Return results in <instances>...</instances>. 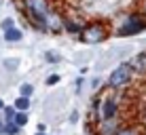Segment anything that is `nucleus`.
Wrapping results in <instances>:
<instances>
[{"mask_svg": "<svg viewBox=\"0 0 146 135\" xmlns=\"http://www.w3.org/2000/svg\"><path fill=\"white\" fill-rule=\"evenodd\" d=\"M142 30H146L144 15L131 13V15H127V19L123 21V26L117 30V36H135V34H140Z\"/></svg>", "mask_w": 146, "mask_h": 135, "instance_id": "7ed1b4c3", "label": "nucleus"}, {"mask_svg": "<svg viewBox=\"0 0 146 135\" xmlns=\"http://www.w3.org/2000/svg\"><path fill=\"white\" fill-rule=\"evenodd\" d=\"M131 76H133L131 63H121L119 68H114L112 72H110V76H108V87H110V89H123V87H127V84H129Z\"/></svg>", "mask_w": 146, "mask_h": 135, "instance_id": "f03ea898", "label": "nucleus"}, {"mask_svg": "<svg viewBox=\"0 0 146 135\" xmlns=\"http://www.w3.org/2000/svg\"><path fill=\"white\" fill-rule=\"evenodd\" d=\"M4 124H7V122H4V121H0V135H4Z\"/></svg>", "mask_w": 146, "mask_h": 135, "instance_id": "412c9836", "label": "nucleus"}, {"mask_svg": "<svg viewBox=\"0 0 146 135\" xmlns=\"http://www.w3.org/2000/svg\"><path fill=\"white\" fill-rule=\"evenodd\" d=\"M129 63H131L133 72H146V51L138 53V55H135V57H133Z\"/></svg>", "mask_w": 146, "mask_h": 135, "instance_id": "423d86ee", "label": "nucleus"}, {"mask_svg": "<svg viewBox=\"0 0 146 135\" xmlns=\"http://www.w3.org/2000/svg\"><path fill=\"white\" fill-rule=\"evenodd\" d=\"M80 84H83V80H80V78H78V80L74 82V91H76V93H80Z\"/></svg>", "mask_w": 146, "mask_h": 135, "instance_id": "6ab92c4d", "label": "nucleus"}, {"mask_svg": "<svg viewBox=\"0 0 146 135\" xmlns=\"http://www.w3.org/2000/svg\"><path fill=\"white\" fill-rule=\"evenodd\" d=\"M13 122H17L19 127H26L28 124V112H17V116H15Z\"/></svg>", "mask_w": 146, "mask_h": 135, "instance_id": "4468645a", "label": "nucleus"}, {"mask_svg": "<svg viewBox=\"0 0 146 135\" xmlns=\"http://www.w3.org/2000/svg\"><path fill=\"white\" fill-rule=\"evenodd\" d=\"M144 15H146V2H144Z\"/></svg>", "mask_w": 146, "mask_h": 135, "instance_id": "5701e85b", "label": "nucleus"}, {"mask_svg": "<svg viewBox=\"0 0 146 135\" xmlns=\"http://www.w3.org/2000/svg\"><path fill=\"white\" fill-rule=\"evenodd\" d=\"M44 57H47L49 61H59V57H57V55H55V53H47V55H44Z\"/></svg>", "mask_w": 146, "mask_h": 135, "instance_id": "a211bd4d", "label": "nucleus"}, {"mask_svg": "<svg viewBox=\"0 0 146 135\" xmlns=\"http://www.w3.org/2000/svg\"><path fill=\"white\" fill-rule=\"evenodd\" d=\"M4 40L7 42H19L23 38V34H21V30L19 28H11V30H7V32H4Z\"/></svg>", "mask_w": 146, "mask_h": 135, "instance_id": "0eeeda50", "label": "nucleus"}, {"mask_svg": "<svg viewBox=\"0 0 146 135\" xmlns=\"http://www.w3.org/2000/svg\"><path fill=\"white\" fill-rule=\"evenodd\" d=\"M117 135H138V131H135L133 127H123V129H121V131H119Z\"/></svg>", "mask_w": 146, "mask_h": 135, "instance_id": "dca6fc26", "label": "nucleus"}, {"mask_svg": "<svg viewBox=\"0 0 146 135\" xmlns=\"http://www.w3.org/2000/svg\"><path fill=\"white\" fill-rule=\"evenodd\" d=\"M114 121H117V118H114ZM114 121H102L98 135H117L121 129L117 127V122H114Z\"/></svg>", "mask_w": 146, "mask_h": 135, "instance_id": "39448f33", "label": "nucleus"}, {"mask_svg": "<svg viewBox=\"0 0 146 135\" xmlns=\"http://www.w3.org/2000/svg\"><path fill=\"white\" fill-rule=\"evenodd\" d=\"M32 93H34V87L30 82H23L19 87V95H23V97H32Z\"/></svg>", "mask_w": 146, "mask_h": 135, "instance_id": "f8f14e48", "label": "nucleus"}, {"mask_svg": "<svg viewBox=\"0 0 146 135\" xmlns=\"http://www.w3.org/2000/svg\"><path fill=\"white\" fill-rule=\"evenodd\" d=\"M59 82V74H51V76L47 78V84L49 87H53V84H57Z\"/></svg>", "mask_w": 146, "mask_h": 135, "instance_id": "f3484780", "label": "nucleus"}, {"mask_svg": "<svg viewBox=\"0 0 146 135\" xmlns=\"http://www.w3.org/2000/svg\"><path fill=\"white\" fill-rule=\"evenodd\" d=\"M100 87V78H93V82H91V89H98Z\"/></svg>", "mask_w": 146, "mask_h": 135, "instance_id": "aec40b11", "label": "nucleus"}, {"mask_svg": "<svg viewBox=\"0 0 146 135\" xmlns=\"http://www.w3.org/2000/svg\"><path fill=\"white\" fill-rule=\"evenodd\" d=\"M21 131V127H19L17 122H7L4 124V135H19Z\"/></svg>", "mask_w": 146, "mask_h": 135, "instance_id": "9b49d317", "label": "nucleus"}, {"mask_svg": "<svg viewBox=\"0 0 146 135\" xmlns=\"http://www.w3.org/2000/svg\"><path fill=\"white\" fill-rule=\"evenodd\" d=\"M19 63H21V61H19L17 57H11V59H4V61H2V66L7 68V70H17Z\"/></svg>", "mask_w": 146, "mask_h": 135, "instance_id": "ddd939ff", "label": "nucleus"}, {"mask_svg": "<svg viewBox=\"0 0 146 135\" xmlns=\"http://www.w3.org/2000/svg\"><path fill=\"white\" fill-rule=\"evenodd\" d=\"M36 135H44V133H36Z\"/></svg>", "mask_w": 146, "mask_h": 135, "instance_id": "b1692460", "label": "nucleus"}, {"mask_svg": "<svg viewBox=\"0 0 146 135\" xmlns=\"http://www.w3.org/2000/svg\"><path fill=\"white\" fill-rule=\"evenodd\" d=\"M4 108H7V106H4V101H2V99H0V112H2Z\"/></svg>", "mask_w": 146, "mask_h": 135, "instance_id": "4be33fe9", "label": "nucleus"}, {"mask_svg": "<svg viewBox=\"0 0 146 135\" xmlns=\"http://www.w3.org/2000/svg\"><path fill=\"white\" fill-rule=\"evenodd\" d=\"M13 106L17 108V112H28V110H30V97H23V95H19V97L15 99Z\"/></svg>", "mask_w": 146, "mask_h": 135, "instance_id": "6e6552de", "label": "nucleus"}, {"mask_svg": "<svg viewBox=\"0 0 146 135\" xmlns=\"http://www.w3.org/2000/svg\"><path fill=\"white\" fill-rule=\"evenodd\" d=\"M64 28H66L70 34H78V36H80V32H83V28H80L78 23H74L70 17H64Z\"/></svg>", "mask_w": 146, "mask_h": 135, "instance_id": "1a4fd4ad", "label": "nucleus"}, {"mask_svg": "<svg viewBox=\"0 0 146 135\" xmlns=\"http://www.w3.org/2000/svg\"><path fill=\"white\" fill-rule=\"evenodd\" d=\"M2 112H4V118H2L4 122H13L15 116H17V108H15V106H7Z\"/></svg>", "mask_w": 146, "mask_h": 135, "instance_id": "9d476101", "label": "nucleus"}, {"mask_svg": "<svg viewBox=\"0 0 146 135\" xmlns=\"http://www.w3.org/2000/svg\"><path fill=\"white\" fill-rule=\"evenodd\" d=\"M119 112V103L114 97H106L102 99V110H100V122L102 121H114Z\"/></svg>", "mask_w": 146, "mask_h": 135, "instance_id": "20e7f679", "label": "nucleus"}, {"mask_svg": "<svg viewBox=\"0 0 146 135\" xmlns=\"http://www.w3.org/2000/svg\"><path fill=\"white\" fill-rule=\"evenodd\" d=\"M0 28H2V32H7V30L15 28V19H13V17H7V19H2V21H0Z\"/></svg>", "mask_w": 146, "mask_h": 135, "instance_id": "2eb2a0df", "label": "nucleus"}, {"mask_svg": "<svg viewBox=\"0 0 146 135\" xmlns=\"http://www.w3.org/2000/svg\"><path fill=\"white\" fill-rule=\"evenodd\" d=\"M80 42L85 44H98V42H104L108 38V30L104 23H89V26L83 28V32H80Z\"/></svg>", "mask_w": 146, "mask_h": 135, "instance_id": "f257e3e1", "label": "nucleus"}]
</instances>
